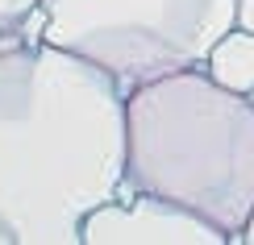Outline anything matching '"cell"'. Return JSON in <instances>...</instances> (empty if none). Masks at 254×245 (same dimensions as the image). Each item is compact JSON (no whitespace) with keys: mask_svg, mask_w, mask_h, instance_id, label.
<instances>
[{"mask_svg":"<svg viewBox=\"0 0 254 245\" xmlns=\"http://www.w3.org/2000/svg\"><path fill=\"white\" fill-rule=\"evenodd\" d=\"M125 92L75 50L0 46V220L17 245H83V220L125 191Z\"/></svg>","mask_w":254,"mask_h":245,"instance_id":"6da1fadb","label":"cell"},{"mask_svg":"<svg viewBox=\"0 0 254 245\" xmlns=\"http://www.w3.org/2000/svg\"><path fill=\"white\" fill-rule=\"evenodd\" d=\"M125 121V187L175 199L242 245L254 216V96L188 67L133 88Z\"/></svg>","mask_w":254,"mask_h":245,"instance_id":"7a4b0ae2","label":"cell"},{"mask_svg":"<svg viewBox=\"0 0 254 245\" xmlns=\"http://www.w3.org/2000/svg\"><path fill=\"white\" fill-rule=\"evenodd\" d=\"M46 42L92 58L125 92L204 67L238 25V0H42Z\"/></svg>","mask_w":254,"mask_h":245,"instance_id":"3957f363","label":"cell"},{"mask_svg":"<svg viewBox=\"0 0 254 245\" xmlns=\"http://www.w3.org/2000/svg\"><path fill=\"white\" fill-rule=\"evenodd\" d=\"M83 245H229L213 220L154 191H129L83 220Z\"/></svg>","mask_w":254,"mask_h":245,"instance_id":"277c9868","label":"cell"},{"mask_svg":"<svg viewBox=\"0 0 254 245\" xmlns=\"http://www.w3.org/2000/svg\"><path fill=\"white\" fill-rule=\"evenodd\" d=\"M204 71L221 83V88H234V92L254 96V29L234 25L213 50H208Z\"/></svg>","mask_w":254,"mask_h":245,"instance_id":"5b68a950","label":"cell"},{"mask_svg":"<svg viewBox=\"0 0 254 245\" xmlns=\"http://www.w3.org/2000/svg\"><path fill=\"white\" fill-rule=\"evenodd\" d=\"M42 0H0V46H13L21 42V25L34 13Z\"/></svg>","mask_w":254,"mask_h":245,"instance_id":"8992f818","label":"cell"},{"mask_svg":"<svg viewBox=\"0 0 254 245\" xmlns=\"http://www.w3.org/2000/svg\"><path fill=\"white\" fill-rule=\"evenodd\" d=\"M238 25L254 29V0H238Z\"/></svg>","mask_w":254,"mask_h":245,"instance_id":"52a82bcc","label":"cell"},{"mask_svg":"<svg viewBox=\"0 0 254 245\" xmlns=\"http://www.w3.org/2000/svg\"><path fill=\"white\" fill-rule=\"evenodd\" d=\"M0 245H17V237H13V229H8L4 220H0Z\"/></svg>","mask_w":254,"mask_h":245,"instance_id":"ba28073f","label":"cell"},{"mask_svg":"<svg viewBox=\"0 0 254 245\" xmlns=\"http://www.w3.org/2000/svg\"><path fill=\"white\" fill-rule=\"evenodd\" d=\"M242 245H254V216H250V225H246V237H242Z\"/></svg>","mask_w":254,"mask_h":245,"instance_id":"9c48e42d","label":"cell"}]
</instances>
